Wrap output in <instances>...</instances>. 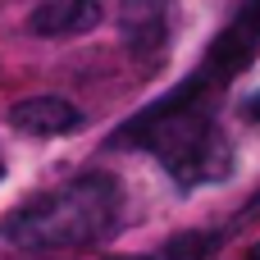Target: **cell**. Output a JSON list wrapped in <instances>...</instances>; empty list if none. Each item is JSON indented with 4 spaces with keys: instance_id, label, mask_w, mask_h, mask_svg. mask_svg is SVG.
Returning a JSON list of instances; mask_svg holds the SVG:
<instances>
[{
    "instance_id": "1",
    "label": "cell",
    "mask_w": 260,
    "mask_h": 260,
    "mask_svg": "<svg viewBox=\"0 0 260 260\" xmlns=\"http://www.w3.org/2000/svg\"><path fill=\"white\" fill-rule=\"evenodd\" d=\"M206 96H210V87L192 73L165 101L133 114L114 133V146H146L151 155H160L165 174L178 178L183 187L224 178L233 165V151H229V137L219 133Z\"/></svg>"
},
{
    "instance_id": "2",
    "label": "cell",
    "mask_w": 260,
    "mask_h": 260,
    "mask_svg": "<svg viewBox=\"0 0 260 260\" xmlns=\"http://www.w3.org/2000/svg\"><path fill=\"white\" fill-rule=\"evenodd\" d=\"M119 183L110 174H82L27 206H18L5 224V242L18 251H69L101 242L119 224Z\"/></svg>"
},
{
    "instance_id": "3",
    "label": "cell",
    "mask_w": 260,
    "mask_h": 260,
    "mask_svg": "<svg viewBox=\"0 0 260 260\" xmlns=\"http://www.w3.org/2000/svg\"><path fill=\"white\" fill-rule=\"evenodd\" d=\"M260 55V0H247L238 9V18L215 37V46L206 50V64L197 69V78L215 91L224 82H233L251 59Z\"/></svg>"
},
{
    "instance_id": "4",
    "label": "cell",
    "mask_w": 260,
    "mask_h": 260,
    "mask_svg": "<svg viewBox=\"0 0 260 260\" xmlns=\"http://www.w3.org/2000/svg\"><path fill=\"white\" fill-rule=\"evenodd\" d=\"M9 128L27 133V137H64L82 128V110L64 96H27L9 105Z\"/></svg>"
},
{
    "instance_id": "8",
    "label": "cell",
    "mask_w": 260,
    "mask_h": 260,
    "mask_svg": "<svg viewBox=\"0 0 260 260\" xmlns=\"http://www.w3.org/2000/svg\"><path fill=\"white\" fill-rule=\"evenodd\" d=\"M242 119H251V123H260V91L242 101Z\"/></svg>"
},
{
    "instance_id": "7",
    "label": "cell",
    "mask_w": 260,
    "mask_h": 260,
    "mask_svg": "<svg viewBox=\"0 0 260 260\" xmlns=\"http://www.w3.org/2000/svg\"><path fill=\"white\" fill-rule=\"evenodd\" d=\"M210 247H219V238H206V233H183L178 242H169V247H165V256H169V260H201Z\"/></svg>"
},
{
    "instance_id": "6",
    "label": "cell",
    "mask_w": 260,
    "mask_h": 260,
    "mask_svg": "<svg viewBox=\"0 0 260 260\" xmlns=\"http://www.w3.org/2000/svg\"><path fill=\"white\" fill-rule=\"evenodd\" d=\"M119 32L137 59L160 55L165 37H169V0H123L119 5Z\"/></svg>"
},
{
    "instance_id": "5",
    "label": "cell",
    "mask_w": 260,
    "mask_h": 260,
    "mask_svg": "<svg viewBox=\"0 0 260 260\" xmlns=\"http://www.w3.org/2000/svg\"><path fill=\"white\" fill-rule=\"evenodd\" d=\"M105 18L101 0H41L27 14V32L46 37V41H64V37H82Z\"/></svg>"
}]
</instances>
